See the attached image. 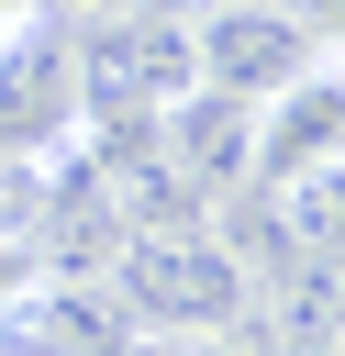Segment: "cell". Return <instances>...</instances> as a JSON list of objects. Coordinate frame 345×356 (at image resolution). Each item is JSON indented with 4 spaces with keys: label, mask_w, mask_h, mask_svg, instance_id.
<instances>
[{
    "label": "cell",
    "mask_w": 345,
    "mask_h": 356,
    "mask_svg": "<svg viewBox=\"0 0 345 356\" xmlns=\"http://www.w3.org/2000/svg\"><path fill=\"white\" fill-rule=\"evenodd\" d=\"M111 289L134 334H234L256 323V245L223 211H156V222H122Z\"/></svg>",
    "instance_id": "1"
},
{
    "label": "cell",
    "mask_w": 345,
    "mask_h": 356,
    "mask_svg": "<svg viewBox=\"0 0 345 356\" xmlns=\"http://www.w3.org/2000/svg\"><path fill=\"white\" fill-rule=\"evenodd\" d=\"M67 56H78V111L100 122H156L178 89H200V44L178 0H100Z\"/></svg>",
    "instance_id": "2"
},
{
    "label": "cell",
    "mask_w": 345,
    "mask_h": 356,
    "mask_svg": "<svg viewBox=\"0 0 345 356\" xmlns=\"http://www.w3.org/2000/svg\"><path fill=\"white\" fill-rule=\"evenodd\" d=\"M145 145H156V167L189 189V200H234V189H256V100L245 89H178L156 122H145Z\"/></svg>",
    "instance_id": "3"
},
{
    "label": "cell",
    "mask_w": 345,
    "mask_h": 356,
    "mask_svg": "<svg viewBox=\"0 0 345 356\" xmlns=\"http://www.w3.org/2000/svg\"><path fill=\"white\" fill-rule=\"evenodd\" d=\"M189 44H200V89H245V100L312 67V33L289 0H189Z\"/></svg>",
    "instance_id": "4"
},
{
    "label": "cell",
    "mask_w": 345,
    "mask_h": 356,
    "mask_svg": "<svg viewBox=\"0 0 345 356\" xmlns=\"http://www.w3.org/2000/svg\"><path fill=\"white\" fill-rule=\"evenodd\" d=\"M334 156H345V67H289L256 100V189L300 178V167H334Z\"/></svg>",
    "instance_id": "5"
},
{
    "label": "cell",
    "mask_w": 345,
    "mask_h": 356,
    "mask_svg": "<svg viewBox=\"0 0 345 356\" xmlns=\"http://www.w3.org/2000/svg\"><path fill=\"white\" fill-rule=\"evenodd\" d=\"M67 122H78V56L56 33H22L0 56V145H45Z\"/></svg>",
    "instance_id": "6"
},
{
    "label": "cell",
    "mask_w": 345,
    "mask_h": 356,
    "mask_svg": "<svg viewBox=\"0 0 345 356\" xmlns=\"http://www.w3.org/2000/svg\"><path fill=\"white\" fill-rule=\"evenodd\" d=\"M122 356H267V345H256V334L234 323V334H134Z\"/></svg>",
    "instance_id": "7"
},
{
    "label": "cell",
    "mask_w": 345,
    "mask_h": 356,
    "mask_svg": "<svg viewBox=\"0 0 345 356\" xmlns=\"http://www.w3.org/2000/svg\"><path fill=\"white\" fill-rule=\"evenodd\" d=\"M33 278H45V256H33V234H0V323L33 300Z\"/></svg>",
    "instance_id": "8"
},
{
    "label": "cell",
    "mask_w": 345,
    "mask_h": 356,
    "mask_svg": "<svg viewBox=\"0 0 345 356\" xmlns=\"http://www.w3.org/2000/svg\"><path fill=\"white\" fill-rule=\"evenodd\" d=\"M45 11H56V0H0V56H11L22 33H45Z\"/></svg>",
    "instance_id": "9"
},
{
    "label": "cell",
    "mask_w": 345,
    "mask_h": 356,
    "mask_svg": "<svg viewBox=\"0 0 345 356\" xmlns=\"http://www.w3.org/2000/svg\"><path fill=\"white\" fill-rule=\"evenodd\" d=\"M334 356H345V256H334Z\"/></svg>",
    "instance_id": "10"
}]
</instances>
